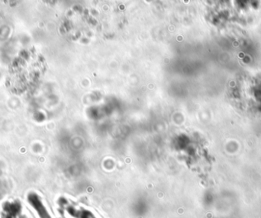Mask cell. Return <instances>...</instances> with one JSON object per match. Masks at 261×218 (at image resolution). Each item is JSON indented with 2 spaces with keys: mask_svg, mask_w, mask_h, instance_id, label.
I'll return each instance as SVG.
<instances>
[{
  "mask_svg": "<svg viewBox=\"0 0 261 218\" xmlns=\"http://www.w3.org/2000/svg\"><path fill=\"white\" fill-rule=\"evenodd\" d=\"M74 214H72L73 215L76 216L78 218H96L93 215V214L89 212L88 211H77L76 210H73Z\"/></svg>",
  "mask_w": 261,
  "mask_h": 218,
  "instance_id": "2",
  "label": "cell"
},
{
  "mask_svg": "<svg viewBox=\"0 0 261 218\" xmlns=\"http://www.w3.org/2000/svg\"><path fill=\"white\" fill-rule=\"evenodd\" d=\"M28 202L31 206L36 211L40 218H51L47 208L43 205L42 201L35 194H30L28 197Z\"/></svg>",
  "mask_w": 261,
  "mask_h": 218,
  "instance_id": "1",
  "label": "cell"
}]
</instances>
